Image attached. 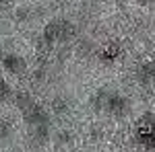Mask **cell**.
Wrapping results in <instances>:
<instances>
[{
	"label": "cell",
	"mask_w": 155,
	"mask_h": 152,
	"mask_svg": "<svg viewBox=\"0 0 155 152\" xmlns=\"http://www.w3.org/2000/svg\"><path fill=\"white\" fill-rule=\"evenodd\" d=\"M15 103H17V107H19V111H21V115H23L25 123H27L31 129L41 128V126H48L50 115L46 113V109L39 105V103H35L27 93H17Z\"/></svg>",
	"instance_id": "obj_1"
},
{
	"label": "cell",
	"mask_w": 155,
	"mask_h": 152,
	"mask_svg": "<svg viewBox=\"0 0 155 152\" xmlns=\"http://www.w3.org/2000/svg\"><path fill=\"white\" fill-rule=\"evenodd\" d=\"M95 109L104 111L110 117H124L128 111V101L124 95L116 93V91H101L95 97Z\"/></svg>",
	"instance_id": "obj_2"
},
{
	"label": "cell",
	"mask_w": 155,
	"mask_h": 152,
	"mask_svg": "<svg viewBox=\"0 0 155 152\" xmlns=\"http://www.w3.org/2000/svg\"><path fill=\"white\" fill-rule=\"evenodd\" d=\"M134 140L145 150H155V113H143L137 119Z\"/></svg>",
	"instance_id": "obj_3"
},
{
	"label": "cell",
	"mask_w": 155,
	"mask_h": 152,
	"mask_svg": "<svg viewBox=\"0 0 155 152\" xmlns=\"http://www.w3.org/2000/svg\"><path fill=\"white\" fill-rule=\"evenodd\" d=\"M71 35H72V27L66 21H54V23H50L44 29V37H46V41H50V43L64 41V39H68Z\"/></svg>",
	"instance_id": "obj_4"
},
{
	"label": "cell",
	"mask_w": 155,
	"mask_h": 152,
	"mask_svg": "<svg viewBox=\"0 0 155 152\" xmlns=\"http://www.w3.org/2000/svg\"><path fill=\"white\" fill-rule=\"evenodd\" d=\"M2 66H4V70L11 72V74H23L27 70V62L21 56H17V54H4Z\"/></svg>",
	"instance_id": "obj_5"
},
{
	"label": "cell",
	"mask_w": 155,
	"mask_h": 152,
	"mask_svg": "<svg viewBox=\"0 0 155 152\" xmlns=\"http://www.w3.org/2000/svg\"><path fill=\"white\" fill-rule=\"evenodd\" d=\"M122 56V47H120V43H116V41H112V43H106V45L99 49V54H97V58H99V62H104V64H114L116 60Z\"/></svg>",
	"instance_id": "obj_6"
},
{
	"label": "cell",
	"mask_w": 155,
	"mask_h": 152,
	"mask_svg": "<svg viewBox=\"0 0 155 152\" xmlns=\"http://www.w3.org/2000/svg\"><path fill=\"white\" fill-rule=\"evenodd\" d=\"M11 95H12V91H11V86H8V82L0 76V101H6Z\"/></svg>",
	"instance_id": "obj_7"
},
{
	"label": "cell",
	"mask_w": 155,
	"mask_h": 152,
	"mask_svg": "<svg viewBox=\"0 0 155 152\" xmlns=\"http://www.w3.org/2000/svg\"><path fill=\"white\" fill-rule=\"evenodd\" d=\"M6 132H8V123L6 121H0V136H6Z\"/></svg>",
	"instance_id": "obj_8"
},
{
	"label": "cell",
	"mask_w": 155,
	"mask_h": 152,
	"mask_svg": "<svg viewBox=\"0 0 155 152\" xmlns=\"http://www.w3.org/2000/svg\"><path fill=\"white\" fill-rule=\"evenodd\" d=\"M2 58H4V54H2V49H0V62H2Z\"/></svg>",
	"instance_id": "obj_9"
},
{
	"label": "cell",
	"mask_w": 155,
	"mask_h": 152,
	"mask_svg": "<svg viewBox=\"0 0 155 152\" xmlns=\"http://www.w3.org/2000/svg\"><path fill=\"white\" fill-rule=\"evenodd\" d=\"M139 2H151V0H139Z\"/></svg>",
	"instance_id": "obj_10"
}]
</instances>
